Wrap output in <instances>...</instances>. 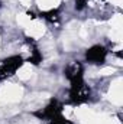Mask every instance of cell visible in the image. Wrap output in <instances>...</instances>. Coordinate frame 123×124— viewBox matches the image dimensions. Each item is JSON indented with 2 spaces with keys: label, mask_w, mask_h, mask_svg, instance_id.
Here are the masks:
<instances>
[{
  "label": "cell",
  "mask_w": 123,
  "mask_h": 124,
  "mask_svg": "<svg viewBox=\"0 0 123 124\" xmlns=\"http://www.w3.org/2000/svg\"><path fill=\"white\" fill-rule=\"evenodd\" d=\"M83 65L80 63L78 61L72 62L71 65H68L67 68H65V77H67V79H70V82L71 81H74V79H78V78H83Z\"/></svg>",
  "instance_id": "cell-5"
},
{
  "label": "cell",
  "mask_w": 123,
  "mask_h": 124,
  "mask_svg": "<svg viewBox=\"0 0 123 124\" xmlns=\"http://www.w3.org/2000/svg\"><path fill=\"white\" fill-rule=\"evenodd\" d=\"M49 124H72L70 120H67L65 117H62L61 114H57L55 117H52L49 120Z\"/></svg>",
  "instance_id": "cell-8"
},
{
  "label": "cell",
  "mask_w": 123,
  "mask_h": 124,
  "mask_svg": "<svg viewBox=\"0 0 123 124\" xmlns=\"http://www.w3.org/2000/svg\"><path fill=\"white\" fill-rule=\"evenodd\" d=\"M28 62H31L33 65H38L39 62H42V55H41V52L38 51L36 46H33V54H32V56H29Z\"/></svg>",
  "instance_id": "cell-7"
},
{
  "label": "cell",
  "mask_w": 123,
  "mask_h": 124,
  "mask_svg": "<svg viewBox=\"0 0 123 124\" xmlns=\"http://www.w3.org/2000/svg\"><path fill=\"white\" fill-rule=\"evenodd\" d=\"M26 13H28V16H31L32 19H33V17H36V16H35V13H33V12H31V10H29V12H26Z\"/></svg>",
  "instance_id": "cell-10"
},
{
  "label": "cell",
  "mask_w": 123,
  "mask_h": 124,
  "mask_svg": "<svg viewBox=\"0 0 123 124\" xmlns=\"http://www.w3.org/2000/svg\"><path fill=\"white\" fill-rule=\"evenodd\" d=\"M22 65H23V58L19 55H15V56L4 59L0 65V79H4V78L13 75L18 71V68H20Z\"/></svg>",
  "instance_id": "cell-2"
},
{
  "label": "cell",
  "mask_w": 123,
  "mask_h": 124,
  "mask_svg": "<svg viewBox=\"0 0 123 124\" xmlns=\"http://www.w3.org/2000/svg\"><path fill=\"white\" fill-rule=\"evenodd\" d=\"M39 16L44 17L49 23H55V22L60 20V10L58 9H52V10H48V12H41Z\"/></svg>",
  "instance_id": "cell-6"
},
{
  "label": "cell",
  "mask_w": 123,
  "mask_h": 124,
  "mask_svg": "<svg viewBox=\"0 0 123 124\" xmlns=\"http://www.w3.org/2000/svg\"><path fill=\"white\" fill-rule=\"evenodd\" d=\"M87 4V0H75V9L77 10H83Z\"/></svg>",
  "instance_id": "cell-9"
},
{
  "label": "cell",
  "mask_w": 123,
  "mask_h": 124,
  "mask_svg": "<svg viewBox=\"0 0 123 124\" xmlns=\"http://www.w3.org/2000/svg\"><path fill=\"white\" fill-rule=\"evenodd\" d=\"M61 111H62V105L58 102V100L52 98L49 101V104L44 108V111H36V113H33V116L41 118V120H51L57 114H61Z\"/></svg>",
  "instance_id": "cell-3"
},
{
  "label": "cell",
  "mask_w": 123,
  "mask_h": 124,
  "mask_svg": "<svg viewBox=\"0 0 123 124\" xmlns=\"http://www.w3.org/2000/svg\"><path fill=\"white\" fill-rule=\"evenodd\" d=\"M90 97V88L84 84L83 78L71 81V90H70V100L72 104H83Z\"/></svg>",
  "instance_id": "cell-1"
},
{
  "label": "cell",
  "mask_w": 123,
  "mask_h": 124,
  "mask_svg": "<svg viewBox=\"0 0 123 124\" xmlns=\"http://www.w3.org/2000/svg\"><path fill=\"white\" fill-rule=\"evenodd\" d=\"M0 7H1V1H0Z\"/></svg>",
  "instance_id": "cell-11"
},
{
  "label": "cell",
  "mask_w": 123,
  "mask_h": 124,
  "mask_svg": "<svg viewBox=\"0 0 123 124\" xmlns=\"http://www.w3.org/2000/svg\"><path fill=\"white\" fill-rule=\"evenodd\" d=\"M106 55H107L106 48L100 45H94L86 52V59L91 63H103L106 59Z\"/></svg>",
  "instance_id": "cell-4"
}]
</instances>
